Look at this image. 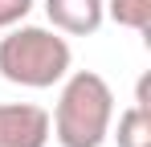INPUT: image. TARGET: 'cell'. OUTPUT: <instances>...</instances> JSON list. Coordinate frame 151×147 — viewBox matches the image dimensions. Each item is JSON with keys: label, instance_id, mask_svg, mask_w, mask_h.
I'll return each mask as SVG.
<instances>
[{"label": "cell", "instance_id": "5b68a950", "mask_svg": "<svg viewBox=\"0 0 151 147\" xmlns=\"http://www.w3.org/2000/svg\"><path fill=\"white\" fill-rule=\"evenodd\" d=\"M119 147H151V110L143 106H127L119 115V127H110Z\"/></svg>", "mask_w": 151, "mask_h": 147}, {"label": "cell", "instance_id": "277c9868", "mask_svg": "<svg viewBox=\"0 0 151 147\" xmlns=\"http://www.w3.org/2000/svg\"><path fill=\"white\" fill-rule=\"evenodd\" d=\"M45 17L65 37H90L106 21V0H45Z\"/></svg>", "mask_w": 151, "mask_h": 147}, {"label": "cell", "instance_id": "6da1fadb", "mask_svg": "<svg viewBox=\"0 0 151 147\" xmlns=\"http://www.w3.org/2000/svg\"><path fill=\"white\" fill-rule=\"evenodd\" d=\"M114 127V90L94 70H74L61 78V94L49 119V135L61 147H102Z\"/></svg>", "mask_w": 151, "mask_h": 147}, {"label": "cell", "instance_id": "7a4b0ae2", "mask_svg": "<svg viewBox=\"0 0 151 147\" xmlns=\"http://www.w3.org/2000/svg\"><path fill=\"white\" fill-rule=\"evenodd\" d=\"M74 66V49L57 29L41 24H12L0 37V78L25 90H49Z\"/></svg>", "mask_w": 151, "mask_h": 147}, {"label": "cell", "instance_id": "52a82bcc", "mask_svg": "<svg viewBox=\"0 0 151 147\" xmlns=\"http://www.w3.org/2000/svg\"><path fill=\"white\" fill-rule=\"evenodd\" d=\"M33 12V0H0V29H12Z\"/></svg>", "mask_w": 151, "mask_h": 147}, {"label": "cell", "instance_id": "3957f363", "mask_svg": "<svg viewBox=\"0 0 151 147\" xmlns=\"http://www.w3.org/2000/svg\"><path fill=\"white\" fill-rule=\"evenodd\" d=\"M49 110L37 102H0V147H45Z\"/></svg>", "mask_w": 151, "mask_h": 147}, {"label": "cell", "instance_id": "8992f818", "mask_svg": "<svg viewBox=\"0 0 151 147\" xmlns=\"http://www.w3.org/2000/svg\"><path fill=\"white\" fill-rule=\"evenodd\" d=\"M106 17L151 41V0H106Z\"/></svg>", "mask_w": 151, "mask_h": 147}]
</instances>
